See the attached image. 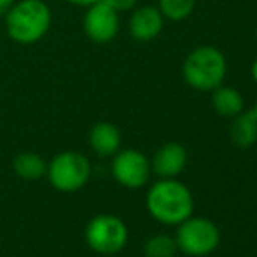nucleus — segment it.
I'll list each match as a JSON object with an SVG mask.
<instances>
[{
	"label": "nucleus",
	"instance_id": "nucleus-1",
	"mask_svg": "<svg viewBox=\"0 0 257 257\" xmlns=\"http://www.w3.org/2000/svg\"><path fill=\"white\" fill-rule=\"evenodd\" d=\"M4 18L9 39L21 46L44 39L53 21L51 9L44 0H16Z\"/></svg>",
	"mask_w": 257,
	"mask_h": 257
},
{
	"label": "nucleus",
	"instance_id": "nucleus-2",
	"mask_svg": "<svg viewBox=\"0 0 257 257\" xmlns=\"http://www.w3.org/2000/svg\"><path fill=\"white\" fill-rule=\"evenodd\" d=\"M147 210L158 222L179 226L193 215L194 200L189 187L175 179H161L147 193Z\"/></svg>",
	"mask_w": 257,
	"mask_h": 257
},
{
	"label": "nucleus",
	"instance_id": "nucleus-3",
	"mask_svg": "<svg viewBox=\"0 0 257 257\" xmlns=\"http://www.w3.org/2000/svg\"><path fill=\"white\" fill-rule=\"evenodd\" d=\"M227 61L215 46H198L186 56L182 77L189 88L201 93H212L226 79Z\"/></svg>",
	"mask_w": 257,
	"mask_h": 257
},
{
	"label": "nucleus",
	"instance_id": "nucleus-4",
	"mask_svg": "<svg viewBox=\"0 0 257 257\" xmlns=\"http://www.w3.org/2000/svg\"><path fill=\"white\" fill-rule=\"evenodd\" d=\"M46 173L54 189L61 193H75L88 184L91 177V163L77 151H65L51 159Z\"/></svg>",
	"mask_w": 257,
	"mask_h": 257
},
{
	"label": "nucleus",
	"instance_id": "nucleus-5",
	"mask_svg": "<svg viewBox=\"0 0 257 257\" xmlns=\"http://www.w3.org/2000/svg\"><path fill=\"white\" fill-rule=\"evenodd\" d=\"M177 247L184 254L193 257L208 255L219 247L220 231L215 222L205 217H187L177 229Z\"/></svg>",
	"mask_w": 257,
	"mask_h": 257
},
{
	"label": "nucleus",
	"instance_id": "nucleus-6",
	"mask_svg": "<svg viewBox=\"0 0 257 257\" xmlns=\"http://www.w3.org/2000/svg\"><path fill=\"white\" fill-rule=\"evenodd\" d=\"M84 236L91 250L102 255H114L124 248L128 241V227L112 213H102L88 222Z\"/></svg>",
	"mask_w": 257,
	"mask_h": 257
},
{
	"label": "nucleus",
	"instance_id": "nucleus-7",
	"mask_svg": "<svg viewBox=\"0 0 257 257\" xmlns=\"http://www.w3.org/2000/svg\"><path fill=\"white\" fill-rule=\"evenodd\" d=\"M151 161L146 154L137 149L117 151L112 161V175L121 186L137 189L147 184L151 177Z\"/></svg>",
	"mask_w": 257,
	"mask_h": 257
},
{
	"label": "nucleus",
	"instance_id": "nucleus-8",
	"mask_svg": "<svg viewBox=\"0 0 257 257\" xmlns=\"http://www.w3.org/2000/svg\"><path fill=\"white\" fill-rule=\"evenodd\" d=\"M82 28H84L86 37L95 44H108L119 34L121 28V20L119 13H115L107 4L95 2L86 7L84 20H82Z\"/></svg>",
	"mask_w": 257,
	"mask_h": 257
},
{
	"label": "nucleus",
	"instance_id": "nucleus-9",
	"mask_svg": "<svg viewBox=\"0 0 257 257\" xmlns=\"http://www.w3.org/2000/svg\"><path fill=\"white\" fill-rule=\"evenodd\" d=\"M163 27H165V16L156 6L135 7L128 21L130 35L139 42H151L158 39Z\"/></svg>",
	"mask_w": 257,
	"mask_h": 257
},
{
	"label": "nucleus",
	"instance_id": "nucleus-10",
	"mask_svg": "<svg viewBox=\"0 0 257 257\" xmlns=\"http://www.w3.org/2000/svg\"><path fill=\"white\" fill-rule=\"evenodd\" d=\"M187 165V151L182 144L168 142L156 151L151 168L161 179H175Z\"/></svg>",
	"mask_w": 257,
	"mask_h": 257
},
{
	"label": "nucleus",
	"instance_id": "nucleus-11",
	"mask_svg": "<svg viewBox=\"0 0 257 257\" xmlns=\"http://www.w3.org/2000/svg\"><path fill=\"white\" fill-rule=\"evenodd\" d=\"M89 146L98 156H114L121 147V132L112 122H96L89 132Z\"/></svg>",
	"mask_w": 257,
	"mask_h": 257
},
{
	"label": "nucleus",
	"instance_id": "nucleus-12",
	"mask_svg": "<svg viewBox=\"0 0 257 257\" xmlns=\"http://www.w3.org/2000/svg\"><path fill=\"white\" fill-rule=\"evenodd\" d=\"M231 142L240 149H248L257 142V117L252 110L240 112L233 117L229 128Z\"/></svg>",
	"mask_w": 257,
	"mask_h": 257
},
{
	"label": "nucleus",
	"instance_id": "nucleus-13",
	"mask_svg": "<svg viewBox=\"0 0 257 257\" xmlns=\"http://www.w3.org/2000/svg\"><path fill=\"white\" fill-rule=\"evenodd\" d=\"M212 107L219 115L233 119L245 110V100L238 89L220 84L212 91Z\"/></svg>",
	"mask_w": 257,
	"mask_h": 257
},
{
	"label": "nucleus",
	"instance_id": "nucleus-14",
	"mask_svg": "<svg viewBox=\"0 0 257 257\" xmlns=\"http://www.w3.org/2000/svg\"><path fill=\"white\" fill-rule=\"evenodd\" d=\"M13 166L23 180H39L48 172V163L35 153H21L16 156Z\"/></svg>",
	"mask_w": 257,
	"mask_h": 257
},
{
	"label": "nucleus",
	"instance_id": "nucleus-15",
	"mask_svg": "<svg viewBox=\"0 0 257 257\" xmlns=\"http://www.w3.org/2000/svg\"><path fill=\"white\" fill-rule=\"evenodd\" d=\"M196 0H158V9L170 21H184L194 13Z\"/></svg>",
	"mask_w": 257,
	"mask_h": 257
},
{
	"label": "nucleus",
	"instance_id": "nucleus-16",
	"mask_svg": "<svg viewBox=\"0 0 257 257\" xmlns=\"http://www.w3.org/2000/svg\"><path fill=\"white\" fill-rule=\"evenodd\" d=\"M177 250L179 247H177L175 238L168 234H154L144 245L146 257H175Z\"/></svg>",
	"mask_w": 257,
	"mask_h": 257
},
{
	"label": "nucleus",
	"instance_id": "nucleus-17",
	"mask_svg": "<svg viewBox=\"0 0 257 257\" xmlns=\"http://www.w3.org/2000/svg\"><path fill=\"white\" fill-rule=\"evenodd\" d=\"M102 2L112 7L115 13H128V11L135 9L139 0H102Z\"/></svg>",
	"mask_w": 257,
	"mask_h": 257
},
{
	"label": "nucleus",
	"instance_id": "nucleus-18",
	"mask_svg": "<svg viewBox=\"0 0 257 257\" xmlns=\"http://www.w3.org/2000/svg\"><path fill=\"white\" fill-rule=\"evenodd\" d=\"M14 2H16V0H0V16H6L7 11L14 6Z\"/></svg>",
	"mask_w": 257,
	"mask_h": 257
},
{
	"label": "nucleus",
	"instance_id": "nucleus-19",
	"mask_svg": "<svg viewBox=\"0 0 257 257\" xmlns=\"http://www.w3.org/2000/svg\"><path fill=\"white\" fill-rule=\"evenodd\" d=\"M67 2L72 4V6H77V7H88L95 2H100V0H67Z\"/></svg>",
	"mask_w": 257,
	"mask_h": 257
},
{
	"label": "nucleus",
	"instance_id": "nucleus-20",
	"mask_svg": "<svg viewBox=\"0 0 257 257\" xmlns=\"http://www.w3.org/2000/svg\"><path fill=\"white\" fill-rule=\"evenodd\" d=\"M250 75H252V79H254V82L257 84V56H255V60L252 61V67H250Z\"/></svg>",
	"mask_w": 257,
	"mask_h": 257
},
{
	"label": "nucleus",
	"instance_id": "nucleus-21",
	"mask_svg": "<svg viewBox=\"0 0 257 257\" xmlns=\"http://www.w3.org/2000/svg\"><path fill=\"white\" fill-rule=\"evenodd\" d=\"M252 112H254L255 117H257V102H255V105H254V108H252Z\"/></svg>",
	"mask_w": 257,
	"mask_h": 257
},
{
	"label": "nucleus",
	"instance_id": "nucleus-22",
	"mask_svg": "<svg viewBox=\"0 0 257 257\" xmlns=\"http://www.w3.org/2000/svg\"><path fill=\"white\" fill-rule=\"evenodd\" d=\"M255 41H257V30H255Z\"/></svg>",
	"mask_w": 257,
	"mask_h": 257
}]
</instances>
